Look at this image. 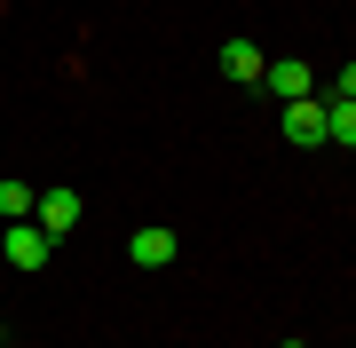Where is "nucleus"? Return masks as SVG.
<instances>
[{"label":"nucleus","instance_id":"obj_5","mask_svg":"<svg viewBox=\"0 0 356 348\" xmlns=\"http://www.w3.org/2000/svg\"><path fill=\"white\" fill-rule=\"evenodd\" d=\"M127 261H135V270H166V261H175V230H159V222L135 230L127 238Z\"/></svg>","mask_w":356,"mask_h":348},{"label":"nucleus","instance_id":"obj_2","mask_svg":"<svg viewBox=\"0 0 356 348\" xmlns=\"http://www.w3.org/2000/svg\"><path fill=\"white\" fill-rule=\"evenodd\" d=\"M277 127H285V142H325V103L317 95H301V103H277Z\"/></svg>","mask_w":356,"mask_h":348},{"label":"nucleus","instance_id":"obj_9","mask_svg":"<svg viewBox=\"0 0 356 348\" xmlns=\"http://www.w3.org/2000/svg\"><path fill=\"white\" fill-rule=\"evenodd\" d=\"M277 348H309V340H277Z\"/></svg>","mask_w":356,"mask_h":348},{"label":"nucleus","instance_id":"obj_8","mask_svg":"<svg viewBox=\"0 0 356 348\" xmlns=\"http://www.w3.org/2000/svg\"><path fill=\"white\" fill-rule=\"evenodd\" d=\"M32 182H16V174H0V222H32Z\"/></svg>","mask_w":356,"mask_h":348},{"label":"nucleus","instance_id":"obj_1","mask_svg":"<svg viewBox=\"0 0 356 348\" xmlns=\"http://www.w3.org/2000/svg\"><path fill=\"white\" fill-rule=\"evenodd\" d=\"M48 245H56V238L40 230V222H0V261H8V270L32 277L40 261H48Z\"/></svg>","mask_w":356,"mask_h":348},{"label":"nucleus","instance_id":"obj_4","mask_svg":"<svg viewBox=\"0 0 356 348\" xmlns=\"http://www.w3.org/2000/svg\"><path fill=\"white\" fill-rule=\"evenodd\" d=\"M32 222H40L48 238L79 230V190H40V198H32Z\"/></svg>","mask_w":356,"mask_h":348},{"label":"nucleus","instance_id":"obj_3","mask_svg":"<svg viewBox=\"0 0 356 348\" xmlns=\"http://www.w3.org/2000/svg\"><path fill=\"white\" fill-rule=\"evenodd\" d=\"M261 88L277 95V103H301V95H317V88H309V64H301V56H277V64H261Z\"/></svg>","mask_w":356,"mask_h":348},{"label":"nucleus","instance_id":"obj_7","mask_svg":"<svg viewBox=\"0 0 356 348\" xmlns=\"http://www.w3.org/2000/svg\"><path fill=\"white\" fill-rule=\"evenodd\" d=\"M261 64H269V56L254 48V40H229V48H222V72L229 79H261Z\"/></svg>","mask_w":356,"mask_h":348},{"label":"nucleus","instance_id":"obj_6","mask_svg":"<svg viewBox=\"0 0 356 348\" xmlns=\"http://www.w3.org/2000/svg\"><path fill=\"white\" fill-rule=\"evenodd\" d=\"M317 103H325V142L348 151V142H356V95H317Z\"/></svg>","mask_w":356,"mask_h":348}]
</instances>
